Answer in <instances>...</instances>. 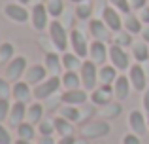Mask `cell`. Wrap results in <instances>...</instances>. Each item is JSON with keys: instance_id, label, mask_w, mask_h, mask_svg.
<instances>
[{"instance_id": "cell-1", "label": "cell", "mask_w": 149, "mask_h": 144, "mask_svg": "<svg viewBox=\"0 0 149 144\" xmlns=\"http://www.w3.org/2000/svg\"><path fill=\"white\" fill-rule=\"evenodd\" d=\"M49 36H51L53 46L57 48V51H66L68 42H70V36H68V32H66L64 25H62L61 21L55 19V21L49 23Z\"/></svg>"}, {"instance_id": "cell-2", "label": "cell", "mask_w": 149, "mask_h": 144, "mask_svg": "<svg viewBox=\"0 0 149 144\" xmlns=\"http://www.w3.org/2000/svg\"><path fill=\"white\" fill-rule=\"evenodd\" d=\"M79 76H81V85H83L85 91H95L96 84H98V70H96V65L91 59L83 61L79 68Z\"/></svg>"}, {"instance_id": "cell-3", "label": "cell", "mask_w": 149, "mask_h": 144, "mask_svg": "<svg viewBox=\"0 0 149 144\" xmlns=\"http://www.w3.org/2000/svg\"><path fill=\"white\" fill-rule=\"evenodd\" d=\"M62 85V80L58 76H49L47 80H44L42 84L34 85V99L38 100H44V99H49L55 91H58V87Z\"/></svg>"}, {"instance_id": "cell-4", "label": "cell", "mask_w": 149, "mask_h": 144, "mask_svg": "<svg viewBox=\"0 0 149 144\" xmlns=\"http://www.w3.org/2000/svg\"><path fill=\"white\" fill-rule=\"evenodd\" d=\"M26 59L23 55H17V57H13V59L8 63V67H6V78L10 81H19L21 80V76H25V72H26Z\"/></svg>"}, {"instance_id": "cell-5", "label": "cell", "mask_w": 149, "mask_h": 144, "mask_svg": "<svg viewBox=\"0 0 149 144\" xmlns=\"http://www.w3.org/2000/svg\"><path fill=\"white\" fill-rule=\"evenodd\" d=\"M70 46H72L74 53H76L79 59L89 57V46L91 44H87V38H85V34L81 32V30L74 29L72 32H70Z\"/></svg>"}, {"instance_id": "cell-6", "label": "cell", "mask_w": 149, "mask_h": 144, "mask_svg": "<svg viewBox=\"0 0 149 144\" xmlns=\"http://www.w3.org/2000/svg\"><path fill=\"white\" fill-rule=\"evenodd\" d=\"M109 61H111V65L117 70H127V68H130L128 53L125 51V48H121V46H117V44L109 46Z\"/></svg>"}, {"instance_id": "cell-7", "label": "cell", "mask_w": 149, "mask_h": 144, "mask_svg": "<svg viewBox=\"0 0 149 144\" xmlns=\"http://www.w3.org/2000/svg\"><path fill=\"white\" fill-rule=\"evenodd\" d=\"M4 13H6L8 19H11L13 23H26L30 19V13L23 4H17V2H10L4 6Z\"/></svg>"}, {"instance_id": "cell-8", "label": "cell", "mask_w": 149, "mask_h": 144, "mask_svg": "<svg viewBox=\"0 0 149 144\" xmlns=\"http://www.w3.org/2000/svg\"><path fill=\"white\" fill-rule=\"evenodd\" d=\"M111 131L108 122H87L81 127V135L89 138H98V137H106Z\"/></svg>"}, {"instance_id": "cell-9", "label": "cell", "mask_w": 149, "mask_h": 144, "mask_svg": "<svg viewBox=\"0 0 149 144\" xmlns=\"http://www.w3.org/2000/svg\"><path fill=\"white\" fill-rule=\"evenodd\" d=\"M128 80H130L132 87L136 91H146L147 89V76H146V70H143V67L140 63L132 65L128 68Z\"/></svg>"}, {"instance_id": "cell-10", "label": "cell", "mask_w": 149, "mask_h": 144, "mask_svg": "<svg viewBox=\"0 0 149 144\" xmlns=\"http://www.w3.org/2000/svg\"><path fill=\"white\" fill-rule=\"evenodd\" d=\"M102 21L108 25L111 32H119L123 29V21H121V11L115 10L113 6H106L102 10Z\"/></svg>"}, {"instance_id": "cell-11", "label": "cell", "mask_w": 149, "mask_h": 144, "mask_svg": "<svg viewBox=\"0 0 149 144\" xmlns=\"http://www.w3.org/2000/svg\"><path fill=\"white\" fill-rule=\"evenodd\" d=\"M89 30H91L93 40H100V42H108L111 38V30L108 29L102 19H91L89 21Z\"/></svg>"}, {"instance_id": "cell-12", "label": "cell", "mask_w": 149, "mask_h": 144, "mask_svg": "<svg viewBox=\"0 0 149 144\" xmlns=\"http://www.w3.org/2000/svg\"><path fill=\"white\" fill-rule=\"evenodd\" d=\"M108 53H109V49L106 48V42L93 40V44L89 46V59H91L95 65H104Z\"/></svg>"}, {"instance_id": "cell-13", "label": "cell", "mask_w": 149, "mask_h": 144, "mask_svg": "<svg viewBox=\"0 0 149 144\" xmlns=\"http://www.w3.org/2000/svg\"><path fill=\"white\" fill-rule=\"evenodd\" d=\"M44 80H47V68L44 65H32V67L26 68L25 72V81L30 85H38Z\"/></svg>"}, {"instance_id": "cell-14", "label": "cell", "mask_w": 149, "mask_h": 144, "mask_svg": "<svg viewBox=\"0 0 149 144\" xmlns=\"http://www.w3.org/2000/svg\"><path fill=\"white\" fill-rule=\"evenodd\" d=\"M111 93H113V87L109 84H102L98 89L91 93L89 99L93 100V104H98V106H108L109 100H111Z\"/></svg>"}, {"instance_id": "cell-15", "label": "cell", "mask_w": 149, "mask_h": 144, "mask_svg": "<svg viewBox=\"0 0 149 144\" xmlns=\"http://www.w3.org/2000/svg\"><path fill=\"white\" fill-rule=\"evenodd\" d=\"M128 125H130L132 133L138 135V137L146 135V131H147V127H149L147 122H146V118H143V114L140 110H132L130 114H128Z\"/></svg>"}, {"instance_id": "cell-16", "label": "cell", "mask_w": 149, "mask_h": 144, "mask_svg": "<svg viewBox=\"0 0 149 144\" xmlns=\"http://www.w3.org/2000/svg\"><path fill=\"white\" fill-rule=\"evenodd\" d=\"M89 99L87 91L85 89H68V91L62 93L61 100L64 104H72V106H79V104H85Z\"/></svg>"}, {"instance_id": "cell-17", "label": "cell", "mask_w": 149, "mask_h": 144, "mask_svg": "<svg viewBox=\"0 0 149 144\" xmlns=\"http://www.w3.org/2000/svg\"><path fill=\"white\" fill-rule=\"evenodd\" d=\"M34 93L30 91V84H26V81H15L13 85H11V97H13V100H19V103H29L30 99H32Z\"/></svg>"}, {"instance_id": "cell-18", "label": "cell", "mask_w": 149, "mask_h": 144, "mask_svg": "<svg viewBox=\"0 0 149 144\" xmlns=\"http://www.w3.org/2000/svg\"><path fill=\"white\" fill-rule=\"evenodd\" d=\"M47 8H45V4H36V6L32 8V27L36 30H44L45 27H47Z\"/></svg>"}, {"instance_id": "cell-19", "label": "cell", "mask_w": 149, "mask_h": 144, "mask_svg": "<svg viewBox=\"0 0 149 144\" xmlns=\"http://www.w3.org/2000/svg\"><path fill=\"white\" fill-rule=\"evenodd\" d=\"M26 103H19V100H15L13 104H11V110H10V123L13 127H17V125H21L23 122L26 119Z\"/></svg>"}, {"instance_id": "cell-20", "label": "cell", "mask_w": 149, "mask_h": 144, "mask_svg": "<svg viewBox=\"0 0 149 144\" xmlns=\"http://www.w3.org/2000/svg\"><path fill=\"white\" fill-rule=\"evenodd\" d=\"M130 80L128 76H117L115 84H113V95L117 97V100H127L130 95Z\"/></svg>"}, {"instance_id": "cell-21", "label": "cell", "mask_w": 149, "mask_h": 144, "mask_svg": "<svg viewBox=\"0 0 149 144\" xmlns=\"http://www.w3.org/2000/svg\"><path fill=\"white\" fill-rule=\"evenodd\" d=\"M44 67L47 68V72L51 76H58V72H61V68H62V59L57 55V53H45Z\"/></svg>"}, {"instance_id": "cell-22", "label": "cell", "mask_w": 149, "mask_h": 144, "mask_svg": "<svg viewBox=\"0 0 149 144\" xmlns=\"http://www.w3.org/2000/svg\"><path fill=\"white\" fill-rule=\"evenodd\" d=\"M53 123H55V133H58L61 137H70V135H74V123L68 122L66 118L58 116V118L53 119Z\"/></svg>"}, {"instance_id": "cell-23", "label": "cell", "mask_w": 149, "mask_h": 144, "mask_svg": "<svg viewBox=\"0 0 149 144\" xmlns=\"http://www.w3.org/2000/svg\"><path fill=\"white\" fill-rule=\"evenodd\" d=\"M117 80V68L113 65H102L100 70H98V81L102 84H115Z\"/></svg>"}, {"instance_id": "cell-24", "label": "cell", "mask_w": 149, "mask_h": 144, "mask_svg": "<svg viewBox=\"0 0 149 144\" xmlns=\"http://www.w3.org/2000/svg\"><path fill=\"white\" fill-rule=\"evenodd\" d=\"M61 80H62V85H64L66 91L68 89H79V85H81V76L76 70H66Z\"/></svg>"}, {"instance_id": "cell-25", "label": "cell", "mask_w": 149, "mask_h": 144, "mask_svg": "<svg viewBox=\"0 0 149 144\" xmlns=\"http://www.w3.org/2000/svg\"><path fill=\"white\" fill-rule=\"evenodd\" d=\"M42 118H44V106L40 103H32L29 106V110H26V122L36 125V123L42 122Z\"/></svg>"}, {"instance_id": "cell-26", "label": "cell", "mask_w": 149, "mask_h": 144, "mask_svg": "<svg viewBox=\"0 0 149 144\" xmlns=\"http://www.w3.org/2000/svg\"><path fill=\"white\" fill-rule=\"evenodd\" d=\"M125 30H128L130 34H142V30H143V23H142V19H140L138 15L128 13V15H127V19H125Z\"/></svg>"}, {"instance_id": "cell-27", "label": "cell", "mask_w": 149, "mask_h": 144, "mask_svg": "<svg viewBox=\"0 0 149 144\" xmlns=\"http://www.w3.org/2000/svg\"><path fill=\"white\" fill-rule=\"evenodd\" d=\"M132 55H134L136 63H143L149 59V48L146 42H136L132 44Z\"/></svg>"}, {"instance_id": "cell-28", "label": "cell", "mask_w": 149, "mask_h": 144, "mask_svg": "<svg viewBox=\"0 0 149 144\" xmlns=\"http://www.w3.org/2000/svg\"><path fill=\"white\" fill-rule=\"evenodd\" d=\"M81 65L83 63L79 61L76 53H62V67L66 70H77V68H81Z\"/></svg>"}, {"instance_id": "cell-29", "label": "cell", "mask_w": 149, "mask_h": 144, "mask_svg": "<svg viewBox=\"0 0 149 144\" xmlns=\"http://www.w3.org/2000/svg\"><path fill=\"white\" fill-rule=\"evenodd\" d=\"M34 135H36V129H34L32 123L23 122L21 125H17V137L23 138V140H32Z\"/></svg>"}, {"instance_id": "cell-30", "label": "cell", "mask_w": 149, "mask_h": 144, "mask_svg": "<svg viewBox=\"0 0 149 144\" xmlns=\"http://www.w3.org/2000/svg\"><path fill=\"white\" fill-rule=\"evenodd\" d=\"M61 116L62 118H66L68 122H79V118H81V114H79V110H77V106H72V104H66V106H62L61 108Z\"/></svg>"}, {"instance_id": "cell-31", "label": "cell", "mask_w": 149, "mask_h": 144, "mask_svg": "<svg viewBox=\"0 0 149 144\" xmlns=\"http://www.w3.org/2000/svg\"><path fill=\"white\" fill-rule=\"evenodd\" d=\"M93 15V4L83 2V4H76V17L81 21H87Z\"/></svg>"}, {"instance_id": "cell-32", "label": "cell", "mask_w": 149, "mask_h": 144, "mask_svg": "<svg viewBox=\"0 0 149 144\" xmlns=\"http://www.w3.org/2000/svg\"><path fill=\"white\" fill-rule=\"evenodd\" d=\"M13 44L11 42H2L0 44V63H10L13 59Z\"/></svg>"}, {"instance_id": "cell-33", "label": "cell", "mask_w": 149, "mask_h": 144, "mask_svg": "<svg viewBox=\"0 0 149 144\" xmlns=\"http://www.w3.org/2000/svg\"><path fill=\"white\" fill-rule=\"evenodd\" d=\"M45 8H47L49 15H51V17H55V19L64 11V4H62V0H47Z\"/></svg>"}, {"instance_id": "cell-34", "label": "cell", "mask_w": 149, "mask_h": 144, "mask_svg": "<svg viewBox=\"0 0 149 144\" xmlns=\"http://www.w3.org/2000/svg\"><path fill=\"white\" fill-rule=\"evenodd\" d=\"M115 44L121 46V48H127V46H132V36L128 30H119L115 32Z\"/></svg>"}, {"instance_id": "cell-35", "label": "cell", "mask_w": 149, "mask_h": 144, "mask_svg": "<svg viewBox=\"0 0 149 144\" xmlns=\"http://www.w3.org/2000/svg\"><path fill=\"white\" fill-rule=\"evenodd\" d=\"M38 131H40L42 137H51V135L55 133V123H53V119H51V122H44V119H42V122L38 123Z\"/></svg>"}, {"instance_id": "cell-36", "label": "cell", "mask_w": 149, "mask_h": 144, "mask_svg": "<svg viewBox=\"0 0 149 144\" xmlns=\"http://www.w3.org/2000/svg\"><path fill=\"white\" fill-rule=\"evenodd\" d=\"M109 2H111V6L115 8V10H119L121 13H125V15H128L130 10H132L130 0H109Z\"/></svg>"}, {"instance_id": "cell-37", "label": "cell", "mask_w": 149, "mask_h": 144, "mask_svg": "<svg viewBox=\"0 0 149 144\" xmlns=\"http://www.w3.org/2000/svg\"><path fill=\"white\" fill-rule=\"evenodd\" d=\"M11 95V85L8 78H0V99H10Z\"/></svg>"}, {"instance_id": "cell-38", "label": "cell", "mask_w": 149, "mask_h": 144, "mask_svg": "<svg viewBox=\"0 0 149 144\" xmlns=\"http://www.w3.org/2000/svg\"><path fill=\"white\" fill-rule=\"evenodd\" d=\"M10 110H11L10 100L8 99H0V123H2L6 118H10Z\"/></svg>"}, {"instance_id": "cell-39", "label": "cell", "mask_w": 149, "mask_h": 144, "mask_svg": "<svg viewBox=\"0 0 149 144\" xmlns=\"http://www.w3.org/2000/svg\"><path fill=\"white\" fill-rule=\"evenodd\" d=\"M0 144H11V135L2 123H0Z\"/></svg>"}, {"instance_id": "cell-40", "label": "cell", "mask_w": 149, "mask_h": 144, "mask_svg": "<svg viewBox=\"0 0 149 144\" xmlns=\"http://www.w3.org/2000/svg\"><path fill=\"white\" fill-rule=\"evenodd\" d=\"M123 144H142V142H140V137H138V135L130 133V135H125Z\"/></svg>"}, {"instance_id": "cell-41", "label": "cell", "mask_w": 149, "mask_h": 144, "mask_svg": "<svg viewBox=\"0 0 149 144\" xmlns=\"http://www.w3.org/2000/svg\"><path fill=\"white\" fill-rule=\"evenodd\" d=\"M140 19L143 25H149V6H146L143 10H140Z\"/></svg>"}, {"instance_id": "cell-42", "label": "cell", "mask_w": 149, "mask_h": 144, "mask_svg": "<svg viewBox=\"0 0 149 144\" xmlns=\"http://www.w3.org/2000/svg\"><path fill=\"white\" fill-rule=\"evenodd\" d=\"M147 4V0H130V6L132 10H143Z\"/></svg>"}, {"instance_id": "cell-43", "label": "cell", "mask_w": 149, "mask_h": 144, "mask_svg": "<svg viewBox=\"0 0 149 144\" xmlns=\"http://www.w3.org/2000/svg\"><path fill=\"white\" fill-rule=\"evenodd\" d=\"M57 144H76V138H74V135H70V137H61Z\"/></svg>"}, {"instance_id": "cell-44", "label": "cell", "mask_w": 149, "mask_h": 144, "mask_svg": "<svg viewBox=\"0 0 149 144\" xmlns=\"http://www.w3.org/2000/svg\"><path fill=\"white\" fill-rule=\"evenodd\" d=\"M143 110L149 114V87L146 89V93H143Z\"/></svg>"}, {"instance_id": "cell-45", "label": "cell", "mask_w": 149, "mask_h": 144, "mask_svg": "<svg viewBox=\"0 0 149 144\" xmlns=\"http://www.w3.org/2000/svg\"><path fill=\"white\" fill-rule=\"evenodd\" d=\"M38 144H57V142L53 140V137H40Z\"/></svg>"}, {"instance_id": "cell-46", "label": "cell", "mask_w": 149, "mask_h": 144, "mask_svg": "<svg viewBox=\"0 0 149 144\" xmlns=\"http://www.w3.org/2000/svg\"><path fill=\"white\" fill-rule=\"evenodd\" d=\"M142 38H143V42H146V44H149V25H147V27H143V30H142Z\"/></svg>"}, {"instance_id": "cell-47", "label": "cell", "mask_w": 149, "mask_h": 144, "mask_svg": "<svg viewBox=\"0 0 149 144\" xmlns=\"http://www.w3.org/2000/svg\"><path fill=\"white\" fill-rule=\"evenodd\" d=\"M15 144H32V140H23V138H17Z\"/></svg>"}, {"instance_id": "cell-48", "label": "cell", "mask_w": 149, "mask_h": 144, "mask_svg": "<svg viewBox=\"0 0 149 144\" xmlns=\"http://www.w3.org/2000/svg\"><path fill=\"white\" fill-rule=\"evenodd\" d=\"M70 2H74V4H83V2H89V0H70Z\"/></svg>"}, {"instance_id": "cell-49", "label": "cell", "mask_w": 149, "mask_h": 144, "mask_svg": "<svg viewBox=\"0 0 149 144\" xmlns=\"http://www.w3.org/2000/svg\"><path fill=\"white\" fill-rule=\"evenodd\" d=\"M30 0H19V4H23V6H25V4H29Z\"/></svg>"}, {"instance_id": "cell-50", "label": "cell", "mask_w": 149, "mask_h": 144, "mask_svg": "<svg viewBox=\"0 0 149 144\" xmlns=\"http://www.w3.org/2000/svg\"><path fill=\"white\" fill-rule=\"evenodd\" d=\"M147 125H149V119H147Z\"/></svg>"}]
</instances>
